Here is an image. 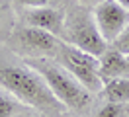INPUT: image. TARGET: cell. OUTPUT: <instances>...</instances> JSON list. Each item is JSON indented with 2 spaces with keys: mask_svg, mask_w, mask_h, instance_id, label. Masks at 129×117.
I'll use <instances>...</instances> for the list:
<instances>
[{
  "mask_svg": "<svg viewBox=\"0 0 129 117\" xmlns=\"http://www.w3.org/2000/svg\"><path fill=\"white\" fill-rule=\"evenodd\" d=\"M0 88L18 98L24 105L47 115H59L64 109V105L49 90L47 82L25 61L14 62L0 57Z\"/></svg>",
  "mask_w": 129,
  "mask_h": 117,
  "instance_id": "obj_1",
  "label": "cell"
},
{
  "mask_svg": "<svg viewBox=\"0 0 129 117\" xmlns=\"http://www.w3.org/2000/svg\"><path fill=\"white\" fill-rule=\"evenodd\" d=\"M25 62L47 82L49 90L64 105V109L82 113V111H86L92 105V96L94 94L90 90H86L71 72H67L57 61L39 59V57H25Z\"/></svg>",
  "mask_w": 129,
  "mask_h": 117,
  "instance_id": "obj_2",
  "label": "cell"
},
{
  "mask_svg": "<svg viewBox=\"0 0 129 117\" xmlns=\"http://www.w3.org/2000/svg\"><path fill=\"white\" fill-rule=\"evenodd\" d=\"M53 59L67 72H71L86 90H90L92 94L102 92L104 82H102L100 70H98V57L86 53L71 43H61Z\"/></svg>",
  "mask_w": 129,
  "mask_h": 117,
  "instance_id": "obj_3",
  "label": "cell"
},
{
  "mask_svg": "<svg viewBox=\"0 0 129 117\" xmlns=\"http://www.w3.org/2000/svg\"><path fill=\"white\" fill-rule=\"evenodd\" d=\"M64 37H67V43L78 47L86 53L94 55V57H100L106 49V39L100 35L96 23H94V18L86 12H74L69 18H64Z\"/></svg>",
  "mask_w": 129,
  "mask_h": 117,
  "instance_id": "obj_4",
  "label": "cell"
},
{
  "mask_svg": "<svg viewBox=\"0 0 129 117\" xmlns=\"http://www.w3.org/2000/svg\"><path fill=\"white\" fill-rule=\"evenodd\" d=\"M92 18L106 43L113 41L129 25V10L117 4L115 0H102L100 4H96Z\"/></svg>",
  "mask_w": 129,
  "mask_h": 117,
  "instance_id": "obj_5",
  "label": "cell"
},
{
  "mask_svg": "<svg viewBox=\"0 0 129 117\" xmlns=\"http://www.w3.org/2000/svg\"><path fill=\"white\" fill-rule=\"evenodd\" d=\"M12 43L27 55H45V57H55L57 49L61 45L57 35L33 25L18 27L12 33Z\"/></svg>",
  "mask_w": 129,
  "mask_h": 117,
  "instance_id": "obj_6",
  "label": "cell"
},
{
  "mask_svg": "<svg viewBox=\"0 0 129 117\" xmlns=\"http://www.w3.org/2000/svg\"><path fill=\"white\" fill-rule=\"evenodd\" d=\"M25 25H33L53 33L57 37H61L64 31V16L51 6H37V8H27L24 14Z\"/></svg>",
  "mask_w": 129,
  "mask_h": 117,
  "instance_id": "obj_7",
  "label": "cell"
},
{
  "mask_svg": "<svg viewBox=\"0 0 129 117\" xmlns=\"http://www.w3.org/2000/svg\"><path fill=\"white\" fill-rule=\"evenodd\" d=\"M98 70L102 82L106 80H115V78H129V59L127 55L119 53L117 49H106L98 57Z\"/></svg>",
  "mask_w": 129,
  "mask_h": 117,
  "instance_id": "obj_8",
  "label": "cell"
},
{
  "mask_svg": "<svg viewBox=\"0 0 129 117\" xmlns=\"http://www.w3.org/2000/svg\"><path fill=\"white\" fill-rule=\"evenodd\" d=\"M102 94L106 101L110 103H129V78H115V80H106L102 84Z\"/></svg>",
  "mask_w": 129,
  "mask_h": 117,
  "instance_id": "obj_9",
  "label": "cell"
},
{
  "mask_svg": "<svg viewBox=\"0 0 129 117\" xmlns=\"http://www.w3.org/2000/svg\"><path fill=\"white\" fill-rule=\"evenodd\" d=\"M29 109L31 107L24 105L18 98L0 88V117H27Z\"/></svg>",
  "mask_w": 129,
  "mask_h": 117,
  "instance_id": "obj_10",
  "label": "cell"
},
{
  "mask_svg": "<svg viewBox=\"0 0 129 117\" xmlns=\"http://www.w3.org/2000/svg\"><path fill=\"white\" fill-rule=\"evenodd\" d=\"M125 113V105H119V103H106L98 109L96 117H123Z\"/></svg>",
  "mask_w": 129,
  "mask_h": 117,
  "instance_id": "obj_11",
  "label": "cell"
},
{
  "mask_svg": "<svg viewBox=\"0 0 129 117\" xmlns=\"http://www.w3.org/2000/svg\"><path fill=\"white\" fill-rule=\"evenodd\" d=\"M112 47H113V49H117V51L123 53V55H129V25L112 41Z\"/></svg>",
  "mask_w": 129,
  "mask_h": 117,
  "instance_id": "obj_12",
  "label": "cell"
},
{
  "mask_svg": "<svg viewBox=\"0 0 129 117\" xmlns=\"http://www.w3.org/2000/svg\"><path fill=\"white\" fill-rule=\"evenodd\" d=\"M51 0H16V4H20L22 8H37V6H47Z\"/></svg>",
  "mask_w": 129,
  "mask_h": 117,
  "instance_id": "obj_13",
  "label": "cell"
},
{
  "mask_svg": "<svg viewBox=\"0 0 129 117\" xmlns=\"http://www.w3.org/2000/svg\"><path fill=\"white\" fill-rule=\"evenodd\" d=\"M6 12H8V0H0V22H2Z\"/></svg>",
  "mask_w": 129,
  "mask_h": 117,
  "instance_id": "obj_14",
  "label": "cell"
},
{
  "mask_svg": "<svg viewBox=\"0 0 129 117\" xmlns=\"http://www.w3.org/2000/svg\"><path fill=\"white\" fill-rule=\"evenodd\" d=\"M115 2H117V4H121L123 8H127V10H129V0H115Z\"/></svg>",
  "mask_w": 129,
  "mask_h": 117,
  "instance_id": "obj_15",
  "label": "cell"
},
{
  "mask_svg": "<svg viewBox=\"0 0 129 117\" xmlns=\"http://www.w3.org/2000/svg\"><path fill=\"white\" fill-rule=\"evenodd\" d=\"M80 2H84V4H100L102 0H80Z\"/></svg>",
  "mask_w": 129,
  "mask_h": 117,
  "instance_id": "obj_16",
  "label": "cell"
},
{
  "mask_svg": "<svg viewBox=\"0 0 129 117\" xmlns=\"http://www.w3.org/2000/svg\"><path fill=\"white\" fill-rule=\"evenodd\" d=\"M127 59H129V55H127Z\"/></svg>",
  "mask_w": 129,
  "mask_h": 117,
  "instance_id": "obj_17",
  "label": "cell"
}]
</instances>
